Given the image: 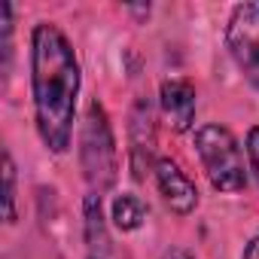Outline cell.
<instances>
[{"mask_svg": "<svg viewBox=\"0 0 259 259\" xmlns=\"http://www.w3.org/2000/svg\"><path fill=\"white\" fill-rule=\"evenodd\" d=\"M244 153H247V168H250V174H253V180H256V186H259V125H253L250 132H247V138H244Z\"/></svg>", "mask_w": 259, "mask_h": 259, "instance_id": "obj_11", "label": "cell"}, {"mask_svg": "<svg viewBox=\"0 0 259 259\" xmlns=\"http://www.w3.org/2000/svg\"><path fill=\"white\" fill-rule=\"evenodd\" d=\"M82 238H85V259H110L104 204H101V195L95 192H89L82 201Z\"/></svg>", "mask_w": 259, "mask_h": 259, "instance_id": "obj_8", "label": "cell"}, {"mask_svg": "<svg viewBox=\"0 0 259 259\" xmlns=\"http://www.w3.org/2000/svg\"><path fill=\"white\" fill-rule=\"evenodd\" d=\"M82 70L67 34L52 22H37L31 31V104L43 147L64 156L73 144Z\"/></svg>", "mask_w": 259, "mask_h": 259, "instance_id": "obj_1", "label": "cell"}, {"mask_svg": "<svg viewBox=\"0 0 259 259\" xmlns=\"http://www.w3.org/2000/svg\"><path fill=\"white\" fill-rule=\"evenodd\" d=\"M159 110L171 132L183 135L195 125V110H198V92L189 76H171L159 85Z\"/></svg>", "mask_w": 259, "mask_h": 259, "instance_id": "obj_6", "label": "cell"}, {"mask_svg": "<svg viewBox=\"0 0 259 259\" xmlns=\"http://www.w3.org/2000/svg\"><path fill=\"white\" fill-rule=\"evenodd\" d=\"M241 259H259V232H256V235L247 241V247H244Z\"/></svg>", "mask_w": 259, "mask_h": 259, "instance_id": "obj_12", "label": "cell"}, {"mask_svg": "<svg viewBox=\"0 0 259 259\" xmlns=\"http://www.w3.org/2000/svg\"><path fill=\"white\" fill-rule=\"evenodd\" d=\"M110 220L119 232H138L147 220V204L135 192H119L110 204Z\"/></svg>", "mask_w": 259, "mask_h": 259, "instance_id": "obj_9", "label": "cell"}, {"mask_svg": "<svg viewBox=\"0 0 259 259\" xmlns=\"http://www.w3.org/2000/svg\"><path fill=\"white\" fill-rule=\"evenodd\" d=\"M226 46L244 79L259 89V4H238L229 13Z\"/></svg>", "mask_w": 259, "mask_h": 259, "instance_id": "obj_4", "label": "cell"}, {"mask_svg": "<svg viewBox=\"0 0 259 259\" xmlns=\"http://www.w3.org/2000/svg\"><path fill=\"white\" fill-rule=\"evenodd\" d=\"M162 259H195V256L189 250H183V247H171V250L162 253Z\"/></svg>", "mask_w": 259, "mask_h": 259, "instance_id": "obj_13", "label": "cell"}, {"mask_svg": "<svg viewBox=\"0 0 259 259\" xmlns=\"http://www.w3.org/2000/svg\"><path fill=\"white\" fill-rule=\"evenodd\" d=\"M195 153H198V162L217 192L235 195V192L247 189V174H250V168L244 162L247 153L241 150L238 138L226 125L207 122V125L195 128Z\"/></svg>", "mask_w": 259, "mask_h": 259, "instance_id": "obj_3", "label": "cell"}, {"mask_svg": "<svg viewBox=\"0 0 259 259\" xmlns=\"http://www.w3.org/2000/svg\"><path fill=\"white\" fill-rule=\"evenodd\" d=\"M156 110L150 98H138L128 113V165L132 177L141 183L156 171Z\"/></svg>", "mask_w": 259, "mask_h": 259, "instance_id": "obj_5", "label": "cell"}, {"mask_svg": "<svg viewBox=\"0 0 259 259\" xmlns=\"http://www.w3.org/2000/svg\"><path fill=\"white\" fill-rule=\"evenodd\" d=\"M153 177H156L159 195H162V201L168 204L171 213H177V217L195 213V207H198V189H195V183L189 180V174H186L174 159L162 156V159L156 162Z\"/></svg>", "mask_w": 259, "mask_h": 259, "instance_id": "obj_7", "label": "cell"}, {"mask_svg": "<svg viewBox=\"0 0 259 259\" xmlns=\"http://www.w3.org/2000/svg\"><path fill=\"white\" fill-rule=\"evenodd\" d=\"M4 220L10 226L19 220V213H16V162H13L10 150L4 153Z\"/></svg>", "mask_w": 259, "mask_h": 259, "instance_id": "obj_10", "label": "cell"}, {"mask_svg": "<svg viewBox=\"0 0 259 259\" xmlns=\"http://www.w3.org/2000/svg\"><path fill=\"white\" fill-rule=\"evenodd\" d=\"M76 144H79L76 147L79 168H82V177H85L89 189L95 195L107 192L119 177V150H116L110 116H107V110H104V104L98 98H92L85 104Z\"/></svg>", "mask_w": 259, "mask_h": 259, "instance_id": "obj_2", "label": "cell"}]
</instances>
